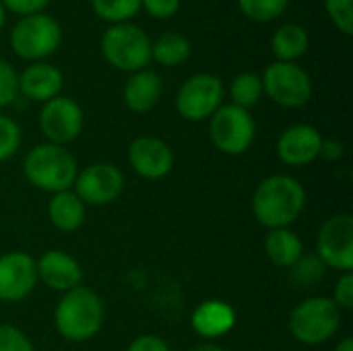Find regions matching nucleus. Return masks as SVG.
I'll use <instances>...</instances> for the list:
<instances>
[{"mask_svg":"<svg viewBox=\"0 0 353 351\" xmlns=\"http://www.w3.org/2000/svg\"><path fill=\"white\" fill-rule=\"evenodd\" d=\"M263 81L256 72H240L238 77H234L232 85H230V97L232 103L248 110L252 106H256L263 97Z\"/></svg>","mask_w":353,"mask_h":351,"instance_id":"b1692460","label":"nucleus"},{"mask_svg":"<svg viewBox=\"0 0 353 351\" xmlns=\"http://www.w3.org/2000/svg\"><path fill=\"white\" fill-rule=\"evenodd\" d=\"M21 141H23V134H21L19 124L12 118L0 114V161L14 157L17 151L21 149Z\"/></svg>","mask_w":353,"mask_h":351,"instance_id":"bb28decb","label":"nucleus"},{"mask_svg":"<svg viewBox=\"0 0 353 351\" xmlns=\"http://www.w3.org/2000/svg\"><path fill=\"white\" fill-rule=\"evenodd\" d=\"M101 54L114 68L122 72H139L151 62V39L141 27L118 23L105 29L101 37Z\"/></svg>","mask_w":353,"mask_h":351,"instance_id":"39448f33","label":"nucleus"},{"mask_svg":"<svg viewBox=\"0 0 353 351\" xmlns=\"http://www.w3.org/2000/svg\"><path fill=\"white\" fill-rule=\"evenodd\" d=\"M325 8L329 19L333 21V25L345 33L352 35L353 33V10L352 0H325Z\"/></svg>","mask_w":353,"mask_h":351,"instance_id":"cd10ccee","label":"nucleus"},{"mask_svg":"<svg viewBox=\"0 0 353 351\" xmlns=\"http://www.w3.org/2000/svg\"><path fill=\"white\" fill-rule=\"evenodd\" d=\"M335 306L339 310H352L353 308V273H343L333 290V298Z\"/></svg>","mask_w":353,"mask_h":351,"instance_id":"2f4dec72","label":"nucleus"},{"mask_svg":"<svg viewBox=\"0 0 353 351\" xmlns=\"http://www.w3.org/2000/svg\"><path fill=\"white\" fill-rule=\"evenodd\" d=\"M306 207V190L294 176L273 174L265 178L252 194V213L267 230L290 228Z\"/></svg>","mask_w":353,"mask_h":351,"instance_id":"f257e3e1","label":"nucleus"},{"mask_svg":"<svg viewBox=\"0 0 353 351\" xmlns=\"http://www.w3.org/2000/svg\"><path fill=\"white\" fill-rule=\"evenodd\" d=\"M85 215H87V205L74 194V190L56 192L48 203L50 223L64 234L77 232L85 223Z\"/></svg>","mask_w":353,"mask_h":351,"instance_id":"aec40b11","label":"nucleus"},{"mask_svg":"<svg viewBox=\"0 0 353 351\" xmlns=\"http://www.w3.org/2000/svg\"><path fill=\"white\" fill-rule=\"evenodd\" d=\"M194 333L203 339H219L236 325V310L223 300H205L190 317Z\"/></svg>","mask_w":353,"mask_h":351,"instance_id":"a211bd4d","label":"nucleus"},{"mask_svg":"<svg viewBox=\"0 0 353 351\" xmlns=\"http://www.w3.org/2000/svg\"><path fill=\"white\" fill-rule=\"evenodd\" d=\"M192 351H228V350H223L221 345H215V343H203V345H196Z\"/></svg>","mask_w":353,"mask_h":351,"instance_id":"e433bc0d","label":"nucleus"},{"mask_svg":"<svg viewBox=\"0 0 353 351\" xmlns=\"http://www.w3.org/2000/svg\"><path fill=\"white\" fill-rule=\"evenodd\" d=\"M316 257L325 267L353 273V217L339 213L329 217L316 236Z\"/></svg>","mask_w":353,"mask_h":351,"instance_id":"9d476101","label":"nucleus"},{"mask_svg":"<svg viewBox=\"0 0 353 351\" xmlns=\"http://www.w3.org/2000/svg\"><path fill=\"white\" fill-rule=\"evenodd\" d=\"M128 163L141 178L161 180L174 168V151L157 137H139L128 147Z\"/></svg>","mask_w":353,"mask_h":351,"instance_id":"4468645a","label":"nucleus"},{"mask_svg":"<svg viewBox=\"0 0 353 351\" xmlns=\"http://www.w3.org/2000/svg\"><path fill=\"white\" fill-rule=\"evenodd\" d=\"M39 128L48 143L68 145L83 130V110L70 97H54L39 110Z\"/></svg>","mask_w":353,"mask_h":351,"instance_id":"f8f14e48","label":"nucleus"},{"mask_svg":"<svg viewBox=\"0 0 353 351\" xmlns=\"http://www.w3.org/2000/svg\"><path fill=\"white\" fill-rule=\"evenodd\" d=\"M335 351H353V339L352 337H345L337 348H335Z\"/></svg>","mask_w":353,"mask_h":351,"instance_id":"4c0bfd02","label":"nucleus"},{"mask_svg":"<svg viewBox=\"0 0 353 351\" xmlns=\"http://www.w3.org/2000/svg\"><path fill=\"white\" fill-rule=\"evenodd\" d=\"M37 281L54 292H70L81 285L83 269L74 257L64 250H46L37 261Z\"/></svg>","mask_w":353,"mask_h":351,"instance_id":"dca6fc26","label":"nucleus"},{"mask_svg":"<svg viewBox=\"0 0 353 351\" xmlns=\"http://www.w3.org/2000/svg\"><path fill=\"white\" fill-rule=\"evenodd\" d=\"M209 137L211 143L225 155H242L254 143L256 126L248 110H242L234 103L221 106L209 118Z\"/></svg>","mask_w":353,"mask_h":351,"instance_id":"0eeeda50","label":"nucleus"},{"mask_svg":"<svg viewBox=\"0 0 353 351\" xmlns=\"http://www.w3.org/2000/svg\"><path fill=\"white\" fill-rule=\"evenodd\" d=\"M323 134L310 124H294L277 139V155L285 166L302 168L321 157Z\"/></svg>","mask_w":353,"mask_h":351,"instance_id":"2eb2a0df","label":"nucleus"},{"mask_svg":"<svg viewBox=\"0 0 353 351\" xmlns=\"http://www.w3.org/2000/svg\"><path fill=\"white\" fill-rule=\"evenodd\" d=\"M263 93L281 108H302L312 97V81L296 62H273L265 68Z\"/></svg>","mask_w":353,"mask_h":351,"instance_id":"6e6552de","label":"nucleus"},{"mask_svg":"<svg viewBox=\"0 0 353 351\" xmlns=\"http://www.w3.org/2000/svg\"><path fill=\"white\" fill-rule=\"evenodd\" d=\"M141 6L155 19H170L178 12L180 0H141Z\"/></svg>","mask_w":353,"mask_h":351,"instance_id":"72a5a7b5","label":"nucleus"},{"mask_svg":"<svg viewBox=\"0 0 353 351\" xmlns=\"http://www.w3.org/2000/svg\"><path fill=\"white\" fill-rule=\"evenodd\" d=\"M343 153H345V147L339 141H323L321 157H325L327 161H339Z\"/></svg>","mask_w":353,"mask_h":351,"instance_id":"c9c22d12","label":"nucleus"},{"mask_svg":"<svg viewBox=\"0 0 353 351\" xmlns=\"http://www.w3.org/2000/svg\"><path fill=\"white\" fill-rule=\"evenodd\" d=\"M341 327V310L331 298L314 296L300 302L290 314V333L304 345L329 341Z\"/></svg>","mask_w":353,"mask_h":351,"instance_id":"20e7f679","label":"nucleus"},{"mask_svg":"<svg viewBox=\"0 0 353 351\" xmlns=\"http://www.w3.org/2000/svg\"><path fill=\"white\" fill-rule=\"evenodd\" d=\"M161 93H163L161 77L153 70H139L132 72V77L126 81L122 97L130 112L147 114L159 103Z\"/></svg>","mask_w":353,"mask_h":351,"instance_id":"6ab92c4d","label":"nucleus"},{"mask_svg":"<svg viewBox=\"0 0 353 351\" xmlns=\"http://www.w3.org/2000/svg\"><path fill=\"white\" fill-rule=\"evenodd\" d=\"M62 72L54 64L33 62L19 74V93H23L31 101H50L58 97L62 89Z\"/></svg>","mask_w":353,"mask_h":351,"instance_id":"f3484780","label":"nucleus"},{"mask_svg":"<svg viewBox=\"0 0 353 351\" xmlns=\"http://www.w3.org/2000/svg\"><path fill=\"white\" fill-rule=\"evenodd\" d=\"M0 351H35L31 339L12 325H0Z\"/></svg>","mask_w":353,"mask_h":351,"instance_id":"7c9ffc66","label":"nucleus"},{"mask_svg":"<svg viewBox=\"0 0 353 351\" xmlns=\"http://www.w3.org/2000/svg\"><path fill=\"white\" fill-rule=\"evenodd\" d=\"M223 83L219 77L201 72L184 81L176 95V110L182 118L190 122H201L211 118L223 103Z\"/></svg>","mask_w":353,"mask_h":351,"instance_id":"1a4fd4ad","label":"nucleus"},{"mask_svg":"<svg viewBox=\"0 0 353 351\" xmlns=\"http://www.w3.org/2000/svg\"><path fill=\"white\" fill-rule=\"evenodd\" d=\"M265 254L275 267L292 269L304 257V244L300 236L290 228L269 230L265 238Z\"/></svg>","mask_w":353,"mask_h":351,"instance_id":"412c9836","label":"nucleus"},{"mask_svg":"<svg viewBox=\"0 0 353 351\" xmlns=\"http://www.w3.org/2000/svg\"><path fill=\"white\" fill-rule=\"evenodd\" d=\"M190 56V41L182 33H163L155 43H151V58L161 66H178Z\"/></svg>","mask_w":353,"mask_h":351,"instance_id":"5701e85b","label":"nucleus"},{"mask_svg":"<svg viewBox=\"0 0 353 351\" xmlns=\"http://www.w3.org/2000/svg\"><path fill=\"white\" fill-rule=\"evenodd\" d=\"M294 279L302 285H314L325 273V265L319 257H302L294 267Z\"/></svg>","mask_w":353,"mask_h":351,"instance_id":"c85d7f7f","label":"nucleus"},{"mask_svg":"<svg viewBox=\"0 0 353 351\" xmlns=\"http://www.w3.org/2000/svg\"><path fill=\"white\" fill-rule=\"evenodd\" d=\"M126 351H170V345L157 335H141L128 345Z\"/></svg>","mask_w":353,"mask_h":351,"instance_id":"f704fd0d","label":"nucleus"},{"mask_svg":"<svg viewBox=\"0 0 353 351\" xmlns=\"http://www.w3.org/2000/svg\"><path fill=\"white\" fill-rule=\"evenodd\" d=\"M37 285L35 259L23 250L0 257V300L14 304L25 300Z\"/></svg>","mask_w":353,"mask_h":351,"instance_id":"ddd939ff","label":"nucleus"},{"mask_svg":"<svg viewBox=\"0 0 353 351\" xmlns=\"http://www.w3.org/2000/svg\"><path fill=\"white\" fill-rule=\"evenodd\" d=\"M23 174L31 186L56 194L72 188L79 168H77V159L66 147L54 143H41L35 145L31 151H27L23 159Z\"/></svg>","mask_w":353,"mask_h":351,"instance_id":"7ed1b4c3","label":"nucleus"},{"mask_svg":"<svg viewBox=\"0 0 353 351\" xmlns=\"http://www.w3.org/2000/svg\"><path fill=\"white\" fill-rule=\"evenodd\" d=\"M19 95V74L14 68L0 60V108L10 106Z\"/></svg>","mask_w":353,"mask_h":351,"instance_id":"c756f323","label":"nucleus"},{"mask_svg":"<svg viewBox=\"0 0 353 351\" xmlns=\"http://www.w3.org/2000/svg\"><path fill=\"white\" fill-rule=\"evenodd\" d=\"M62 41L60 23L43 12L23 17L10 31L12 52L23 60H43L58 50Z\"/></svg>","mask_w":353,"mask_h":351,"instance_id":"423d86ee","label":"nucleus"},{"mask_svg":"<svg viewBox=\"0 0 353 351\" xmlns=\"http://www.w3.org/2000/svg\"><path fill=\"white\" fill-rule=\"evenodd\" d=\"M288 2L290 0H238V6L248 19L256 23H267L281 17Z\"/></svg>","mask_w":353,"mask_h":351,"instance_id":"a878e982","label":"nucleus"},{"mask_svg":"<svg viewBox=\"0 0 353 351\" xmlns=\"http://www.w3.org/2000/svg\"><path fill=\"white\" fill-rule=\"evenodd\" d=\"M2 27H4V6L0 2V31H2Z\"/></svg>","mask_w":353,"mask_h":351,"instance_id":"58836bf2","label":"nucleus"},{"mask_svg":"<svg viewBox=\"0 0 353 351\" xmlns=\"http://www.w3.org/2000/svg\"><path fill=\"white\" fill-rule=\"evenodd\" d=\"M72 186H74V194L85 205L101 207L118 201V197L124 190V174L114 163L97 161L81 170Z\"/></svg>","mask_w":353,"mask_h":351,"instance_id":"9b49d317","label":"nucleus"},{"mask_svg":"<svg viewBox=\"0 0 353 351\" xmlns=\"http://www.w3.org/2000/svg\"><path fill=\"white\" fill-rule=\"evenodd\" d=\"M91 4L95 14L112 25L126 23L141 8V0H91Z\"/></svg>","mask_w":353,"mask_h":351,"instance_id":"393cba45","label":"nucleus"},{"mask_svg":"<svg viewBox=\"0 0 353 351\" xmlns=\"http://www.w3.org/2000/svg\"><path fill=\"white\" fill-rule=\"evenodd\" d=\"M271 50L277 62H294L308 50V33L296 23L281 25L271 37Z\"/></svg>","mask_w":353,"mask_h":351,"instance_id":"4be33fe9","label":"nucleus"},{"mask_svg":"<svg viewBox=\"0 0 353 351\" xmlns=\"http://www.w3.org/2000/svg\"><path fill=\"white\" fill-rule=\"evenodd\" d=\"M105 323L103 300L89 288H74L66 292L54 310V327L62 339L83 343L93 339Z\"/></svg>","mask_w":353,"mask_h":351,"instance_id":"f03ea898","label":"nucleus"},{"mask_svg":"<svg viewBox=\"0 0 353 351\" xmlns=\"http://www.w3.org/2000/svg\"><path fill=\"white\" fill-rule=\"evenodd\" d=\"M0 2H2L4 10H10L21 17L37 14L50 4V0H0Z\"/></svg>","mask_w":353,"mask_h":351,"instance_id":"473e14b6","label":"nucleus"}]
</instances>
